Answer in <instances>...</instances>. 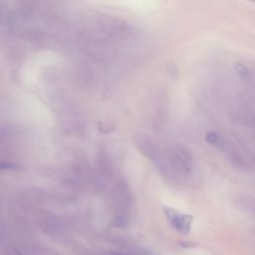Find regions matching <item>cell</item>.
<instances>
[{
	"label": "cell",
	"mask_w": 255,
	"mask_h": 255,
	"mask_svg": "<svg viewBox=\"0 0 255 255\" xmlns=\"http://www.w3.org/2000/svg\"><path fill=\"white\" fill-rule=\"evenodd\" d=\"M164 213L165 216L168 220V222L170 223V225L178 230L181 233H188L189 229H190V225L192 222V217L186 214H182L174 209L171 208H164Z\"/></svg>",
	"instance_id": "obj_1"
},
{
	"label": "cell",
	"mask_w": 255,
	"mask_h": 255,
	"mask_svg": "<svg viewBox=\"0 0 255 255\" xmlns=\"http://www.w3.org/2000/svg\"><path fill=\"white\" fill-rule=\"evenodd\" d=\"M173 162L184 172H188L191 168V158L189 154L182 148H176L172 154Z\"/></svg>",
	"instance_id": "obj_2"
},
{
	"label": "cell",
	"mask_w": 255,
	"mask_h": 255,
	"mask_svg": "<svg viewBox=\"0 0 255 255\" xmlns=\"http://www.w3.org/2000/svg\"><path fill=\"white\" fill-rule=\"evenodd\" d=\"M205 139H206V141H207L209 144H211V145H213V146L219 147V146L222 145V139H221V137H220L216 132H214V131H209V132L206 134Z\"/></svg>",
	"instance_id": "obj_3"
},
{
	"label": "cell",
	"mask_w": 255,
	"mask_h": 255,
	"mask_svg": "<svg viewBox=\"0 0 255 255\" xmlns=\"http://www.w3.org/2000/svg\"><path fill=\"white\" fill-rule=\"evenodd\" d=\"M236 72H237V74H238L240 77H247V75H248L247 70H246L245 67L242 66V65H238V66H237Z\"/></svg>",
	"instance_id": "obj_4"
},
{
	"label": "cell",
	"mask_w": 255,
	"mask_h": 255,
	"mask_svg": "<svg viewBox=\"0 0 255 255\" xmlns=\"http://www.w3.org/2000/svg\"><path fill=\"white\" fill-rule=\"evenodd\" d=\"M104 255H130V254H126V253H120V252H108V253H105Z\"/></svg>",
	"instance_id": "obj_5"
},
{
	"label": "cell",
	"mask_w": 255,
	"mask_h": 255,
	"mask_svg": "<svg viewBox=\"0 0 255 255\" xmlns=\"http://www.w3.org/2000/svg\"><path fill=\"white\" fill-rule=\"evenodd\" d=\"M249 1H251V2H253V3H255V0H249Z\"/></svg>",
	"instance_id": "obj_6"
}]
</instances>
